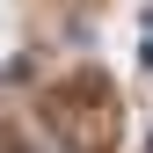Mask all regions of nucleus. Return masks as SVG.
<instances>
[{
  "instance_id": "obj_1",
  "label": "nucleus",
  "mask_w": 153,
  "mask_h": 153,
  "mask_svg": "<svg viewBox=\"0 0 153 153\" xmlns=\"http://www.w3.org/2000/svg\"><path fill=\"white\" fill-rule=\"evenodd\" d=\"M44 124L66 139V153H109V139H117V95H109V80L73 73L66 88L44 95Z\"/></svg>"
}]
</instances>
